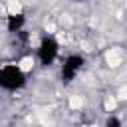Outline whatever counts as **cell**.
<instances>
[{
  "instance_id": "1",
  "label": "cell",
  "mask_w": 127,
  "mask_h": 127,
  "mask_svg": "<svg viewBox=\"0 0 127 127\" xmlns=\"http://www.w3.org/2000/svg\"><path fill=\"white\" fill-rule=\"evenodd\" d=\"M24 79H26V73L16 65H2L0 67V85L6 87V89H16L20 85H24Z\"/></svg>"
},
{
  "instance_id": "2",
  "label": "cell",
  "mask_w": 127,
  "mask_h": 127,
  "mask_svg": "<svg viewBox=\"0 0 127 127\" xmlns=\"http://www.w3.org/2000/svg\"><path fill=\"white\" fill-rule=\"evenodd\" d=\"M58 52H60L58 42H56L54 38H46V40H42V44H40V48H38V58H40V62H42L44 65H50V64L56 60Z\"/></svg>"
},
{
  "instance_id": "3",
  "label": "cell",
  "mask_w": 127,
  "mask_h": 127,
  "mask_svg": "<svg viewBox=\"0 0 127 127\" xmlns=\"http://www.w3.org/2000/svg\"><path fill=\"white\" fill-rule=\"evenodd\" d=\"M81 64H83V58H79V56H69V58L65 60L64 67H62V77H65V79H73V77L77 75Z\"/></svg>"
},
{
  "instance_id": "4",
  "label": "cell",
  "mask_w": 127,
  "mask_h": 127,
  "mask_svg": "<svg viewBox=\"0 0 127 127\" xmlns=\"http://www.w3.org/2000/svg\"><path fill=\"white\" fill-rule=\"evenodd\" d=\"M107 127H121V123H119L117 117H111V119L107 121Z\"/></svg>"
}]
</instances>
